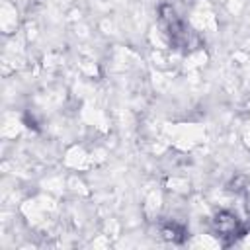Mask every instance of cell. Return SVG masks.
Masks as SVG:
<instances>
[{
    "label": "cell",
    "instance_id": "7a4b0ae2",
    "mask_svg": "<svg viewBox=\"0 0 250 250\" xmlns=\"http://www.w3.org/2000/svg\"><path fill=\"white\" fill-rule=\"evenodd\" d=\"M213 232L217 234V238L225 244V246H230L232 242H236L244 232V225L240 223V219L230 213V211H219L215 217H213Z\"/></svg>",
    "mask_w": 250,
    "mask_h": 250
},
{
    "label": "cell",
    "instance_id": "3957f363",
    "mask_svg": "<svg viewBox=\"0 0 250 250\" xmlns=\"http://www.w3.org/2000/svg\"><path fill=\"white\" fill-rule=\"evenodd\" d=\"M184 234H186L184 227H180V225H176V223H168V225L162 229V236H164L166 240H172V242H182V240H184Z\"/></svg>",
    "mask_w": 250,
    "mask_h": 250
},
{
    "label": "cell",
    "instance_id": "6da1fadb",
    "mask_svg": "<svg viewBox=\"0 0 250 250\" xmlns=\"http://www.w3.org/2000/svg\"><path fill=\"white\" fill-rule=\"evenodd\" d=\"M160 23L164 27V33L168 35V41L176 49H189L193 31L188 27V23L176 14V10L170 4L160 6Z\"/></svg>",
    "mask_w": 250,
    "mask_h": 250
}]
</instances>
